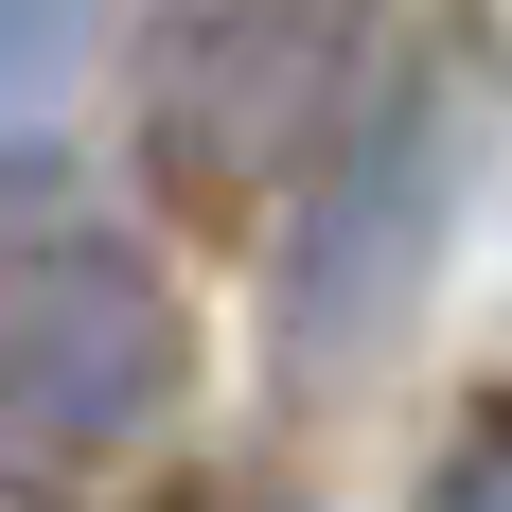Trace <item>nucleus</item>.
I'll list each match as a JSON object with an SVG mask.
<instances>
[{"label":"nucleus","mask_w":512,"mask_h":512,"mask_svg":"<svg viewBox=\"0 0 512 512\" xmlns=\"http://www.w3.org/2000/svg\"><path fill=\"white\" fill-rule=\"evenodd\" d=\"M159 407H177V283L106 230L0 248V477L124 460Z\"/></svg>","instance_id":"f03ea898"},{"label":"nucleus","mask_w":512,"mask_h":512,"mask_svg":"<svg viewBox=\"0 0 512 512\" xmlns=\"http://www.w3.org/2000/svg\"><path fill=\"white\" fill-rule=\"evenodd\" d=\"M407 512H512V407H477L460 442H442V477H424Z\"/></svg>","instance_id":"39448f33"},{"label":"nucleus","mask_w":512,"mask_h":512,"mask_svg":"<svg viewBox=\"0 0 512 512\" xmlns=\"http://www.w3.org/2000/svg\"><path fill=\"white\" fill-rule=\"evenodd\" d=\"M89 36H106V0H0V142L53 124V89L89 71Z\"/></svg>","instance_id":"20e7f679"},{"label":"nucleus","mask_w":512,"mask_h":512,"mask_svg":"<svg viewBox=\"0 0 512 512\" xmlns=\"http://www.w3.org/2000/svg\"><path fill=\"white\" fill-rule=\"evenodd\" d=\"M477 159H495V53L477 36H442V53H407V71L354 89V124H336L318 177H301V230H283V354L301 371L371 354V336L424 301Z\"/></svg>","instance_id":"f257e3e1"},{"label":"nucleus","mask_w":512,"mask_h":512,"mask_svg":"<svg viewBox=\"0 0 512 512\" xmlns=\"http://www.w3.org/2000/svg\"><path fill=\"white\" fill-rule=\"evenodd\" d=\"M142 124L195 195H248L354 124V0H159Z\"/></svg>","instance_id":"7ed1b4c3"}]
</instances>
